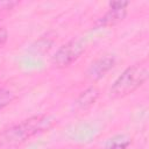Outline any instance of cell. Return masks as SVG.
<instances>
[{"mask_svg":"<svg viewBox=\"0 0 149 149\" xmlns=\"http://www.w3.org/2000/svg\"><path fill=\"white\" fill-rule=\"evenodd\" d=\"M55 119L47 114L30 116L19 123L12 125L0 134V141L5 144L16 146L26 142L30 137L50 129L55 125Z\"/></svg>","mask_w":149,"mask_h":149,"instance_id":"cell-1","label":"cell"},{"mask_svg":"<svg viewBox=\"0 0 149 149\" xmlns=\"http://www.w3.org/2000/svg\"><path fill=\"white\" fill-rule=\"evenodd\" d=\"M149 77L148 59L140 61L122 71L109 88L111 99H122L140 88Z\"/></svg>","mask_w":149,"mask_h":149,"instance_id":"cell-2","label":"cell"},{"mask_svg":"<svg viewBox=\"0 0 149 149\" xmlns=\"http://www.w3.org/2000/svg\"><path fill=\"white\" fill-rule=\"evenodd\" d=\"M15 99L16 94L12 90L7 87H0V112L7 106H9Z\"/></svg>","mask_w":149,"mask_h":149,"instance_id":"cell-7","label":"cell"},{"mask_svg":"<svg viewBox=\"0 0 149 149\" xmlns=\"http://www.w3.org/2000/svg\"><path fill=\"white\" fill-rule=\"evenodd\" d=\"M17 5L19 1H0V17L8 15Z\"/></svg>","mask_w":149,"mask_h":149,"instance_id":"cell-9","label":"cell"},{"mask_svg":"<svg viewBox=\"0 0 149 149\" xmlns=\"http://www.w3.org/2000/svg\"><path fill=\"white\" fill-rule=\"evenodd\" d=\"M128 5V1H111L108 3V10L97 20L94 26L99 28H107L120 23L127 15Z\"/></svg>","mask_w":149,"mask_h":149,"instance_id":"cell-4","label":"cell"},{"mask_svg":"<svg viewBox=\"0 0 149 149\" xmlns=\"http://www.w3.org/2000/svg\"><path fill=\"white\" fill-rule=\"evenodd\" d=\"M130 144V140L125 136H115L109 140L106 149H127Z\"/></svg>","mask_w":149,"mask_h":149,"instance_id":"cell-8","label":"cell"},{"mask_svg":"<svg viewBox=\"0 0 149 149\" xmlns=\"http://www.w3.org/2000/svg\"><path fill=\"white\" fill-rule=\"evenodd\" d=\"M85 52V43L80 38H73L62 44L52 56L51 64L56 69H65L72 65Z\"/></svg>","mask_w":149,"mask_h":149,"instance_id":"cell-3","label":"cell"},{"mask_svg":"<svg viewBox=\"0 0 149 149\" xmlns=\"http://www.w3.org/2000/svg\"><path fill=\"white\" fill-rule=\"evenodd\" d=\"M8 41V31L5 27H0V49L7 43Z\"/></svg>","mask_w":149,"mask_h":149,"instance_id":"cell-10","label":"cell"},{"mask_svg":"<svg viewBox=\"0 0 149 149\" xmlns=\"http://www.w3.org/2000/svg\"><path fill=\"white\" fill-rule=\"evenodd\" d=\"M115 65V57L113 55H104L94 59L86 70V78L91 81H98L109 72Z\"/></svg>","mask_w":149,"mask_h":149,"instance_id":"cell-5","label":"cell"},{"mask_svg":"<svg viewBox=\"0 0 149 149\" xmlns=\"http://www.w3.org/2000/svg\"><path fill=\"white\" fill-rule=\"evenodd\" d=\"M99 95H100V91L95 85L88 86L87 88L81 91L79 93V95L77 97V99H76L77 108L80 111H86V109L91 108L98 100Z\"/></svg>","mask_w":149,"mask_h":149,"instance_id":"cell-6","label":"cell"}]
</instances>
